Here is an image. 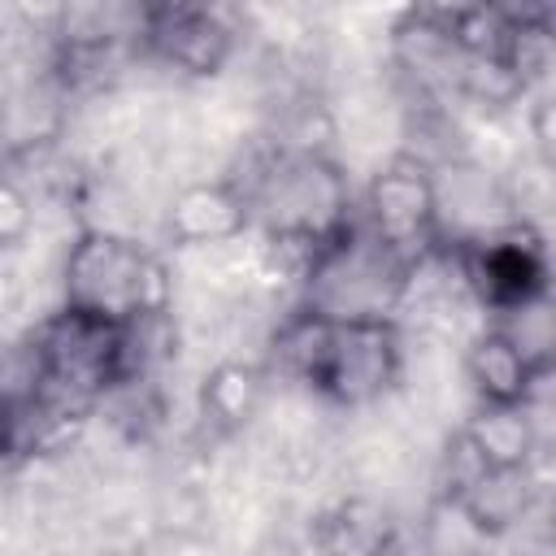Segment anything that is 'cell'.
I'll return each instance as SVG.
<instances>
[{"label":"cell","instance_id":"ba28073f","mask_svg":"<svg viewBox=\"0 0 556 556\" xmlns=\"http://www.w3.org/2000/svg\"><path fill=\"white\" fill-rule=\"evenodd\" d=\"M252 230V200L239 178H200L174 191L165 235L178 248H217Z\"/></svg>","mask_w":556,"mask_h":556},{"label":"cell","instance_id":"8fae6325","mask_svg":"<svg viewBox=\"0 0 556 556\" xmlns=\"http://www.w3.org/2000/svg\"><path fill=\"white\" fill-rule=\"evenodd\" d=\"M465 378L478 395V404H530L539 378L526 365V356L513 348V339L486 321L469 348H465Z\"/></svg>","mask_w":556,"mask_h":556},{"label":"cell","instance_id":"5b68a950","mask_svg":"<svg viewBox=\"0 0 556 556\" xmlns=\"http://www.w3.org/2000/svg\"><path fill=\"white\" fill-rule=\"evenodd\" d=\"M460 282L491 313H513L552 295V261L543 239L526 222H500L482 235H465L447 243Z\"/></svg>","mask_w":556,"mask_h":556},{"label":"cell","instance_id":"7a4b0ae2","mask_svg":"<svg viewBox=\"0 0 556 556\" xmlns=\"http://www.w3.org/2000/svg\"><path fill=\"white\" fill-rule=\"evenodd\" d=\"M252 200V226L295 261L304 274L308 256L356 222V200L343 165L326 148H269L243 178Z\"/></svg>","mask_w":556,"mask_h":556},{"label":"cell","instance_id":"ffe728a7","mask_svg":"<svg viewBox=\"0 0 556 556\" xmlns=\"http://www.w3.org/2000/svg\"><path fill=\"white\" fill-rule=\"evenodd\" d=\"M543 517H547V534L556 539V486H547V500H543Z\"/></svg>","mask_w":556,"mask_h":556},{"label":"cell","instance_id":"5bb4252c","mask_svg":"<svg viewBox=\"0 0 556 556\" xmlns=\"http://www.w3.org/2000/svg\"><path fill=\"white\" fill-rule=\"evenodd\" d=\"M491 534L456 491H439L421 513V556H500Z\"/></svg>","mask_w":556,"mask_h":556},{"label":"cell","instance_id":"ac0fdd59","mask_svg":"<svg viewBox=\"0 0 556 556\" xmlns=\"http://www.w3.org/2000/svg\"><path fill=\"white\" fill-rule=\"evenodd\" d=\"M534 478L543 482V491H547V486H556V434H552L547 443H539V456H534Z\"/></svg>","mask_w":556,"mask_h":556},{"label":"cell","instance_id":"52a82bcc","mask_svg":"<svg viewBox=\"0 0 556 556\" xmlns=\"http://www.w3.org/2000/svg\"><path fill=\"white\" fill-rule=\"evenodd\" d=\"M239 30L230 9L217 4H143V30H139V52L191 74V78H213L226 70V61L235 56Z\"/></svg>","mask_w":556,"mask_h":556},{"label":"cell","instance_id":"9c48e42d","mask_svg":"<svg viewBox=\"0 0 556 556\" xmlns=\"http://www.w3.org/2000/svg\"><path fill=\"white\" fill-rule=\"evenodd\" d=\"M443 491H456L465 500V508L491 530V534H508L517 530L539 495H543V482L534 478V469H491V465H469L465 473H456L452 482H443Z\"/></svg>","mask_w":556,"mask_h":556},{"label":"cell","instance_id":"30bf717a","mask_svg":"<svg viewBox=\"0 0 556 556\" xmlns=\"http://www.w3.org/2000/svg\"><path fill=\"white\" fill-rule=\"evenodd\" d=\"M465 447L491 469H534L539 426L530 404H478L460 426Z\"/></svg>","mask_w":556,"mask_h":556},{"label":"cell","instance_id":"277c9868","mask_svg":"<svg viewBox=\"0 0 556 556\" xmlns=\"http://www.w3.org/2000/svg\"><path fill=\"white\" fill-rule=\"evenodd\" d=\"M61 304L113 326L169 317V269L148 243L122 230L83 226L65 248Z\"/></svg>","mask_w":556,"mask_h":556},{"label":"cell","instance_id":"e0dca14e","mask_svg":"<svg viewBox=\"0 0 556 556\" xmlns=\"http://www.w3.org/2000/svg\"><path fill=\"white\" fill-rule=\"evenodd\" d=\"M530 139H534L539 161L556 174V91L534 100V109H530Z\"/></svg>","mask_w":556,"mask_h":556},{"label":"cell","instance_id":"9a60e30c","mask_svg":"<svg viewBox=\"0 0 556 556\" xmlns=\"http://www.w3.org/2000/svg\"><path fill=\"white\" fill-rule=\"evenodd\" d=\"M491 321L513 339V348L526 356V365L534 369L539 382H547L556 374V304H552V295L521 304L513 313H500Z\"/></svg>","mask_w":556,"mask_h":556},{"label":"cell","instance_id":"6da1fadb","mask_svg":"<svg viewBox=\"0 0 556 556\" xmlns=\"http://www.w3.org/2000/svg\"><path fill=\"white\" fill-rule=\"evenodd\" d=\"M269 365L339 408H365L395 387L404 334L400 321H326L295 308L274 330Z\"/></svg>","mask_w":556,"mask_h":556},{"label":"cell","instance_id":"4fadbf2b","mask_svg":"<svg viewBox=\"0 0 556 556\" xmlns=\"http://www.w3.org/2000/svg\"><path fill=\"white\" fill-rule=\"evenodd\" d=\"M313 552L317 556H391L395 521L387 508L369 500H343L313 521Z\"/></svg>","mask_w":556,"mask_h":556},{"label":"cell","instance_id":"2e32d148","mask_svg":"<svg viewBox=\"0 0 556 556\" xmlns=\"http://www.w3.org/2000/svg\"><path fill=\"white\" fill-rule=\"evenodd\" d=\"M30 222H35V195L22 187V178L9 169L4 174V187H0V239L13 248V243H22V235L30 230Z\"/></svg>","mask_w":556,"mask_h":556},{"label":"cell","instance_id":"3957f363","mask_svg":"<svg viewBox=\"0 0 556 556\" xmlns=\"http://www.w3.org/2000/svg\"><path fill=\"white\" fill-rule=\"evenodd\" d=\"M417 261L382 243L356 217L343 235L308 256L295 308L326 321H395L417 282Z\"/></svg>","mask_w":556,"mask_h":556},{"label":"cell","instance_id":"d6986e66","mask_svg":"<svg viewBox=\"0 0 556 556\" xmlns=\"http://www.w3.org/2000/svg\"><path fill=\"white\" fill-rule=\"evenodd\" d=\"M517 556H556V539H552V534L543 530V534H539L534 543H526V547H521Z\"/></svg>","mask_w":556,"mask_h":556},{"label":"cell","instance_id":"8992f818","mask_svg":"<svg viewBox=\"0 0 556 556\" xmlns=\"http://www.w3.org/2000/svg\"><path fill=\"white\" fill-rule=\"evenodd\" d=\"M356 217L395 252L408 261L426 265L434 252H447V230H443V200H439V178L430 161L413 152H395L378 174L365 182V195L356 204Z\"/></svg>","mask_w":556,"mask_h":556},{"label":"cell","instance_id":"7c38bea8","mask_svg":"<svg viewBox=\"0 0 556 556\" xmlns=\"http://www.w3.org/2000/svg\"><path fill=\"white\" fill-rule=\"evenodd\" d=\"M265 387H269V369L256 361H217L204 378H200V417L217 430V434H235L243 430L261 404H265Z\"/></svg>","mask_w":556,"mask_h":556}]
</instances>
